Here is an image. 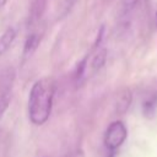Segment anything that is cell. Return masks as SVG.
Wrapping results in <instances>:
<instances>
[{"instance_id":"obj_1","label":"cell","mask_w":157,"mask_h":157,"mask_svg":"<svg viewBox=\"0 0 157 157\" xmlns=\"http://www.w3.org/2000/svg\"><path fill=\"white\" fill-rule=\"evenodd\" d=\"M55 81L52 77H44L36 81L28 96V117L34 125L44 124L52 113Z\"/></svg>"},{"instance_id":"obj_2","label":"cell","mask_w":157,"mask_h":157,"mask_svg":"<svg viewBox=\"0 0 157 157\" xmlns=\"http://www.w3.org/2000/svg\"><path fill=\"white\" fill-rule=\"evenodd\" d=\"M126 136H128V130L125 124L120 120H115L110 123L105 130L104 145L109 151H115L124 144Z\"/></svg>"},{"instance_id":"obj_3","label":"cell","mask_w":157,"mask_h":157,"mask_svg":"<svg viewBox=\"0 0 157 157\" xmlns=\"http://www.w3.org/2000/svg\"><path fill=\"white\" fill-rule=\"evenodd\" d=\"M16 34H17L16 28L15 27H9L0 36V56L10 49V47L12 45V43L16 38Z\"/></svg>"},{"instance_id":"obj_4","label":"cell","mask_w":157,"mask_h":157,"mask_svg":"<svg viewBox=\"0 0 157 157\" xmlns=\"http://www.w3.org/2000/svg\"><path fill=\"white\" fill-rule=\"evenodd\" d=\"M39 44V36L37 33H31L27 36L26 40H25V44H23V52H22V58L23 60L28 59L37 49Z\"/></svg>"},{"instance_id":"obj_5","label":"cell","mask_w":157,"mask_h":157,"mask_svg":"<svg viewBox=\"0 0 157 157\" xmlns=\"http://www.w3.org/2000/svg\"><path fill=\"white\" fill-rule=\"evenodd\" d=\"M105 61H107V49L105 48H99L92 58L91 66H92L93 70H99L101 67H103Z\"/></svg>"},{"instance_id":"obj_6","label":"cell","mask_w":157,"mask_h":157,"mask_svg":"<svg viewBox=\"0 0 157 157\" xmlns=\"http://www.w3.org/2000/svg\"><path fill=\"white\" fill-rule=\"evenodd\" d=\"M86 66H87V56H85L76 66L75 69V75H74V78L76 81L77 85H80V82L83 80V76H85V71H86Z\"/></svg>"},{"instance_id":"obj_7","label":"cell","mask_w":157,"mask_h":157,"mask_svg":"<svg viewBox=\"0 0 157 157\" xmlns=\"http://www.w3.org/2000/svg\"><path fill=\"white\" fill-rule=\"evenodd\" d=\"M45 2L47 0H34L33 5H32V17L33 18H38L42 16L44 7H45Z\"/></svg>"},{"instance_id":"obj_8","label":"cell","mask_w":157,"mask_h":157,"mask_svg":"<svg viewBox=\"0 0 157 157\" xmlns=\"http://www.w3.org/2000/svg\"><path fill=\"white\" fill-rule=\"evenodd\" d=\"M11 101V94L10 92H5V93H0V119L2 118L4 113L6 112L9 104Z\"/></svg>"},{"instance_id":"obj_9","label":"cell","mask_w":157,"mask_h":157,"mask_svg":"<svg viewBox=\"0 0 157 157\" xmlns=\"http://www.w3.org/2000/svg\"><path fill=\"white\" fill-rule=\"evenodd\" d=\"M76 2H77V0H64V4H63V11H61V17L66 16V15L71 11V9L76 5Z\"/></svg>"},{"instance_id":"obj_10","label":"cell","mask_w":157,"mask_h":157,"mask_svg":"<svg viewBox=\"0 0 157 157\" xmlns=\"http://www.w3.org/2000/svg\"><path fill=\"white\" fill-rule=\"evenodd\" d=\"M129 103H130V92L129 91H125L124 93H123V96H121V98H120V102H119V108L124 112L126 108H128V105H129Z\"/></svg>"},{"instance_id":"obj_11","label":"cell","mask_w":157,"mask_h":157,"mask_svg":"<svg viewBox=\"0 0 157 157\" xmlns=\"http://www.w3.org/2000/svg\"><path fill=\"white\" fill-rule=\"evenodd\" d=\"M137 2H139V0H123V11L125 13L130 12L136 6Z\"/></svg>"},{"instance_id":"obj_12","label":"cell","mask_w":157,"mask_h":157,"mask_svg":"<svg viewBox=\"0 0 157 157\" xmlns=\"http://www.w3.org/2000/svg\"><path fill=\"white\" fill-rule=\"evenodd\" d=\"M6 2H7V0H0V7H2Z\"/></svg>"},{"instance_id":"obj_13","label":"cell","mask_w":157,"mask_h":157,"mask_svg":"<svg viewBox=\"0 0 157 157\" xmlns=\"http://www.w3.org/2000/svg\"><path fill=\"white\" fill-rule=\"evenodd\" d=\"M156 23H157V11H156Z\"/></svg>"},{"instance_id":"obj_14","label":"cell","mask_w":157,"mask_h":157,"mask_svg":"<svg viewBox=\"0 0 157 157\" xmlns=\"http://www.w3.org/2000/svg\"><path fill=\"white\" fill-rule=\"evenodd\" d=\"M65 157H70V156H65Z\"/></svg>"},{"instance_id":"obj_15","label":"cell","mask_w":157,"mask_h":157,"mask_svg":"<svg viewBox=\"0 0 157 157\" xmlns=\"http://www.w3.org/2000/svg\"><path fill=\"white\" fill-rule=\"evenodd\" d=\"M38 157H43V156H38Z\"/></svg>"}]
</instances>
